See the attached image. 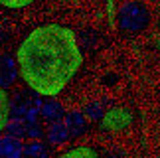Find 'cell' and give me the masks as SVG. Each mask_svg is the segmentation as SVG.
Wrapping results in <instances>:
<instances>
[{
  "mask_svg": "<svg viewBox=\"0 0 160 158\" xmlns=\"http://www.w3.org/2000/svg\"><path fill=\"white\" fill-rule=\"evenodd\" d=\"M20 79L40 97H58L77 75L83 53L77 36L61 24H42L16 50Z\"/></svg>",
  "mask_w": 160,
  "mask_h": 158,
  "instance_id": "1",
  "label": "cell"
},
{
  "mask_svg": "<svg viewBox=\"0 0 160 158\" xmlns=\"http://www.w3.org/2000/svg\"><path fill=\"white\" fill-rule=\"evenodd\" d=\"M42 109V97L32 89H18L10 97V119L20 121H38Z\"/></svg>",
  "mask_w": 160,
  "mask_h": 158,
  "instance_id": "2",
  "label": "cell"
},
{
  "mask_svg": "<svg viewBox=\"0 0 160 158\" xmlns=\"http://www.w3.org/2000/svg\"><path fill=\"white\" fill-rule=\"evenodd\" d=\"M148 24V10L140 2H127L119 10V26L125 32H140Z\"/></svg>",
  "mask_w": 160,
  "mask_h": 158,
  "instance_id": "3",
  "label": "cell"
},
{
  "mask_svg": "<svg viewBox=\"0 0 160 158\" xmlns=\"http://www.w3.org/2000/svg\"><path fill=\"white\" fill-rule=\"evenodd\" d=\"M18 77H20V71H18L16 57L10 53H0V87L2 89L14 87Z\"/></svg>",
  "mask_w": 160,
  "mask_h": 158,
  "instance_id": "4",
  "label": "cell"
},
{
  "mask_svg": "<svg viewBox=\"0 0 160 158\" xmlns=\"http://www.w3.org/2000/svg\"><path fill=\"white\" fill-rule=\"evenodd\" d=\"M63 125L67 126L71 138H81V136L87 135V131H89V121H87V117L83 115V111H75V109L65 111Z\"/></svg>",
  "mask_w": 160,
  "mask_h": 158,
  "instance_id": "5",
  "label": "cell"
},
{
  "mask_svg": "<svg viewBox=\"0 0 160 158\" xmlns=\"http://www.w3.org/2000/svg\"><path fill=\"white\" fill-rule=\"evenodd\" d=\"M40 117L44 119L48 125L59 123V121H63V117H65V109H63V105H61L55 97H48L46 101H42Z\"/></svg>",
  "mask_w": 160,
  "mask_h": 158,
  "instance_id": "6",
  "label": "cell"
},
{
  "mask_svg": "<svg viewBox=\"0 0 160 158\" xmlns=\"http://www.w3.org/2000/svg\"><path fill=\"white\" fill-rule=\"evenodd\" d=\"M24 142L20 138L0 135V158H22Z\"/></svg>",
  "mask_w": 160,
  "mask_h": 158,
  "instance_id": "7",
  "label": "cell"
},
{
  "mask_svg": "<svg viewBox=\"0 0 160 158\" xmlns=\"http://www.w3.org/2000/svg\"><path fill=\"white\" fill-rule=\"evenodd\" d=\"M46 138H48V142H50L52 146H63V144H67V141L71 138V135H69V131H67V126L63 125V121H59V123L48 125Z\"/></svg>",
  "mask_w": 160,
  "mask_h": 158,
  "instance_id": "8",
  "label": "cell"
},
{
  "mask_svg": "<svg viewBox=\"0 0 160 158\" xmlns=\"http://www.w3.org/2000/svg\"><path fill=\"white\" fill-rule=\"evenodd\" d=\"M22 158H50V146L42 142V138H32L24 144Z\"/></svg>",
  "mask_w": 160,
  "mask_h": 158,
  "instance_id": "9",
  "label": "cell"
},
{
  "mask_svg": "<svg viewBox=\"0 0 160 158\" xmlns=\"http://www.w3.org/2000/svg\"><path fill=\"white\" fill-rule=\"evenodd\" d=\"M8 121H10V95L6 89L0 87V135L4 132Z\"/></svg>",
  "mask_w": 160,
  "mask_h": 158,
  "instance_id": "10",
  "label": "cell"
},
{
  "mask_svg": "<svg viewBox=\"0 0 160 158\" xmlns=\"http://www.w3.org/2000/svg\"><path fill=\"white\" fill-rule=\"evenodd\" d=\"M2 135H8V136L20 138V141H26V121H20V119H10Z\"/></svg>",
  "mask_w": 160,
  "mask_h": 158,
  "instance_id": "11",
  "label": "cell"
},
{
  "mask_svg": "<svg viewBox=\"0 0 160 158\" xmlns=\"http://www.w3.org/2000/svg\"><path fill=\"white\" fill-rule=\"evenodd\" d=\"M58 158H99V154H97L91 146L79 144V146H73L69 150H65V152H61Z\"/></svg>",
  "mask_w": 160,
  "mask_h": 158,
  "instance_id": "12",
  "label": "cell"
},
{
  "mask_svg": "<svg viewBox=\"0 0 160 158\" xmlns=\"http://www.w3.org/2000/svg\"><path fill=\"white\" fill-rule=\"evenodd\" d=\"M83 115L87 117V121H101L103 115H105V107H103V103H89V105H85L83 109Z\"/></svg>",
  "mask_w": 160,
  "mask_h": 158,
  "instance_id": "13",
  "label": "cell"
},
{
  "mask_svg": "<svg viewBox=\"0 0 160 158\" xmlns=\"http://www.w3.org/2000/svg\"><path fill=\"white\" fill-rule=\"evenodd\" d=\"M34 0H0V6H4V8H10V10H22L30 6Z\"/></svg>",
  "mask_w": 160,
  "mask_h": 158,
  "instance_id": "14",
  "label": "cell"
}]
</instances>
